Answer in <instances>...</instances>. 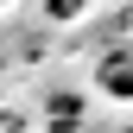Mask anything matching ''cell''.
I'll list each match as a JSON object with an SVG mask.
<instances>
[{
	"mask_svg": "<svg viewBox=\"0 0 133 133\" xmlns=\"http://www.w3.org/2000/svg\"><path fill=\"white\" fill-rule=\"evenodd\" d=\"M95 89L114 95V102H133V51H108L95 63Z\"/></svg>",
	"mask_w": 133,
	"mask_h": 133,
	"instance_id": "obj_1",
	"label": "cell"
},
{
	"mask_svg": "<svg viewBox=\"0 0 133 133\" xmlns=\"http://www.w3.org/2000/svg\"><path fill=\"white\" fill-rule=\"evenodd\" d=\"M76 6H82V0H51V13H57V19H70Z\"/></svg>",
	"mask_w": 133,
	"mask_h": 133,
	"instance_id": "obj_2",
	"label": "cell"
}]
</instances>
